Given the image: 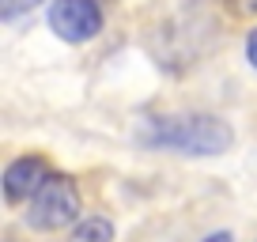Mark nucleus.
<instances>
[{
	"label": "nucleus",
	"instance_id": "1",
	"mask_svg": "<svg viewBox=\"0 0 257 242\" xmlns=\"http://www.w3.org/2000/svg\"><path fill=\"white\" fill-rule=\"evenodd\" d=\"M144 144L174 155H223L231 152L234 133L227 121L212 113H185V117H159L144 129Z\"/></svg>",
	"mask_w": 257,
	"mask_h": 242
},
{
	"label": "nucleus",
	"instance_id": "2",
	"mask_svg": "<svg viewBox=\"0 0 257 242\" xmlns=\"http://www.w3.org/2000/svg\"><path fill=\"white\" fill-rule=\"evenodd\" d=\"M76 216H80V189L64 174H49L46 186L27 201V223L34 231H61L76 223Z\"/></svg>",
	"mask_w": 257,
	"mask_h": 242
},
{
	"label": "nucleus",
	"instance_id": "3",
	"mask_svg": "<svg viewBox=\"0 0 257 242\" xmlns=\"http://www.w3.org/2000/svg\"><path fill=\"white\" fill-rule=\"evenodd\" d=\"M49 27H53L57 38L80 46V42H91L102 31V8H98L95 0H53Z\"/></svg>",
	"mask_w": 257,
	"mask_h": 242
},
{
	"label": "nucleus",
	"instance_id": "4",
	"mask_svg": "<svg viewBox=\"0 0 257 242\" xmlns=\"http://www.w3.org/2000/svg\"><path fill=\"white\" fill-rule=\"evenodd\" d=\"M46 178H49V163L42 159V155H23V159H16L4 170V197H8L12 204L31 201V197L46 186Z\"/></svg>",
	"mask_w": 257,
	"mask_h": 242
},
{
	"label": "nucleus",
	"instance_id": "5",
	"mask_svg": "<svg viewBox=\"0 0 257 242\" xmlns=\"http://www.w3.org/2000/svg\"><path fill=\"white\" fill-rule=\"evenodd\" d=\"M72 242H113V223L102 216H91L72 231Z\"/></svg>",
	"mask_w": 257,
	"mask_h": 242
},
{
	"label": "nucleus",
	"instance_id": "6",
	"mask_svg": "<svg viewBox=\"0 0 257 242\" xmlns=\"http://www.w3.org/2000/svg\"><path fill=\"white\" fill-rule=\"evenodd\" d=\"M42 0H0V16L4 19H16V16H23V12H31V8H38Z\"/></svg>",
	"mask_w": 257,
	"mask_h": 242
},
{
	"label": "nucleus",
	"instance_id": "7",
	"mask_svg": "<svg viewBox=\"0 0 257 242\" xmlns=\"http://www.w3.org/2000/svg\"><path fill=\"white\" fill-rule=\"evenodd\" d=\"M246 61L257 68V31H249V38H246Z\"/></svg>",
	"mask_w": 257,
	"mask_h": 242
},
{
	"label": "nucleus",
	"instance_id": "8",
	"mask_svg": "<svg viewBox=\"0 0 257 242\" xmlns=\"http://www.w3.org/2000/svg\"><path fill=\"white\" fill-rule=\"evenodd\" d=\"M234 8L238 12H257V0H234Z\"/></svg>",
	"mask_w": 257,
	"mask_h": 242
},
{
	"label": "nucleus",
	"instance_id": "9",
	"mask_svg": "<svg viewBox=\"0 0 257 242\" xmlns=\"http://www.w3.org/2000/svg\"><path fill=\"white\" fill-rule=\"evenodd\" d=\"M204 242H234V238H231V234H227V231H216V234H208V238H204Z\"/></svg>",
	"mask_w": 257,
	"mask_h": 242
}]
</instances>
